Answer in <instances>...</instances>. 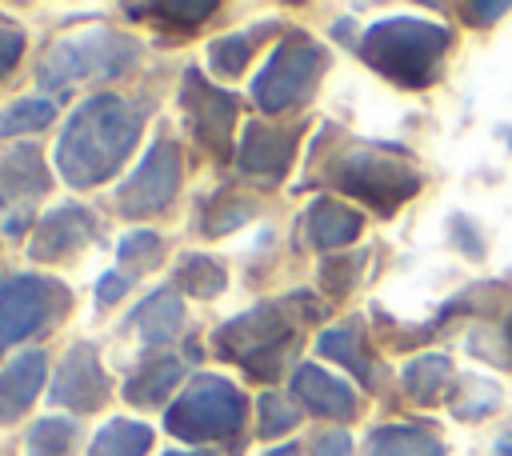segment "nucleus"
<instances>
[{
    "instance_id": "nucleus-38",
    "label": "nucleus",
    "mask_w": 512,
    "mask_h": 456,
    "mask_svg": "<svg viewBox=\"0 0 512 456\" xmlns=\"http://www.w3.org/2000/svg\"><path fill=\"white\" fill-rule=\"evenodd\" d=\"M496 456H512V436H504V440H496Z\"/></svg>"
},
{
    "instance_id": "nucleus-19",
    "label": "nucleus",
    "mask_w": 512,
    "mask_h": 456,
    "mask_svg": "<svg viewBox=\"0 0 512 456\" xmlns=\"http://www.w3.org/2000/svg\"><path fill=\"white\" fill-rule=\"evenodd\" d=\"M148 344H168L176 332H180V324H184V308H180V296L172 292V288H160V292H152V296H144V304L132 312V320H128Z\"/></svg>"
},
{
    "instance_id": "nucleus-9",
    "label": "nucleus",
    "mask_w": 512,
    "mask_h": 456,
    "mask_svg": "<svg viewBox=\"0 0 512 456\" xmlns=\"http://www.w3.org/2000/svg\"><path fill=\"white\" fill-rule=\"evenodd\" d=\"M180 176H184V164H180V148L172 140H156L148 148V156L136 164V172L120 184L116 192V204L124 216L140 220V216H156L160 208L172 204V196L180 192Z\"/></svg>"
},
{
    "instance_id": "nucleus-32",
    "label": "nucleus",
    "mask_w": 512,
    "mask_h": 456,
    "mask_svg": "<svg viewBox=\"0 0 512 456\" xmlns=\"http://www.w3.org/2000/svg\"><path fill=\"white\" fill-rule=\"evenodd\" d=\"M364 264V252L356 256H336V260H324L320 264V284L332 292V296H344L352 284H356V272Z\"/></svg>"
},
{
    "instance_id": "nucleus-10",
    "label": "nucleus",
    "mask_w": 512,
    "mask_h": 456,
    "mask_svg": "<svg viewBox=\"0 0 512 456\" xmlns=\"http://www.w3.org/2000/svg\"><path fill=\"white\" fill-rule=\"evenodd\" d=\"M180 104L188 112L192 136L208 152H228L232 148V124H236V100H232V92L208 84L204 72L188 68L184 72V88H180Z\"/></svg>"
},
{
    "instance_id": "nucleus-25",
    "label": "nucleus",
    "mask_w": 512,
    "mask_h": 456,
    "mask_svg": "<svg viewBox=\"0 0 512 456\" xmlns=\"http://www.w3.org/2000/svg\"><path fill=\"white\" fill-rule=\"evenodd\" d=\"M260 32H264V28H260ZM260 32H236V36L212 40V44H208V64H212V72L224 76V80L240 76L244 64H248V56H252V44L260 40Z\"/></svg>"
},
{
    "instance_id": "nucleus-3",
    "label": "nucleus",
    "mask_w": 512,
    "mask_h": 456,
    "mask_svg": "<svg viewBox=\"0 0 512 456\" xmlns=\"http://www.w3.org/2000/svg\"><path fill=\"white\" fill-rule=\"evenodd\" d=\"M320 176L328 184H336L340 192L372 204L380 216H388L392 208H400L420 188V172L404 156H396L392 148H380V144H348V148H336L320 164Z\"/></svg>"
},
{
    "instance_id": "nucleus-34",
    "label": "nucleus",
    "mask_w": 512,
    "mask_h": 456,
    "mask_svg": "<svg viewBox=\"0 0 512 456\" xmlns=\"http://www.w3.org/2000/svg\"><path fill=\"white\" fill-rule=\"evenodd\" d=\"M152 12H156V16H176V24L196 28V24H204V20L216 12V4H212V0H196V4H156Z\"/></svg>"
},
{
    "instance_id": "nucleus-26",
    "label": "nucleus",
    "mask_w": 512,
    "mask_h": 456,
    "mask_svg": "<svg viewBox=\"0 0 512 456\" xmlns=\"http://www.w3.org/2000/svg\"><path fill=\"white\" fill-rule=\"evenodd\" d=\"M72 444H76V428L72 420H60V416L36 420L28 432V456H68Z\"/></svg>"
},
{
    "instance_id": "nucleus-41",
    "label": "nucleus",
    "mask_w": 512,
    "mask_h": 456,
    "mask_svg": "<svg viewBox=\"0 0 512 456\" xmlns=\"http://www.w3.org/2000/svg\"><path fill=\"white\" fill-rule=\"evenodd\" d=\"M508 144H512V132H508Z\"/></svg>"
},
{
    "instance_id": "nucleus-7",
    "label": "nucleus",
    "mask_w": 512,
    "mask_h": 456,
    "mask_svg": "<svg viewBox=\"0 0 512 456\" xmlns=\"http://www.w3.org/2000/svg\"><path fill=\"white\" fill-rule=\"evenodd\" d=\"M244 412H248V400L244 392L224 380V376H196L180 400L164 412V428L180 440H224V436H236L244 428Z\"/></svg>"
},
{
    "instance_id": "nucleus-6",
    "label": "nucleus",
    "mask_w": 512,
    "mask_h": 456,
    "mask_svg": "<svg viewBox=\"0 0 512 456\" xmlns=\"http://www.w3.org/2000/svg\"><path fill=\"white\" fill-rule=\"evenodd\" d=\"M324 68H328V52H324L312 36L288 32V36L276 44V52L268 56V64H264V68L256 72V80H252V100H256V108L268 112V116H276V112H288V108L304 104V100L316 92Z\"/></svg>"
},
{
    "instance_id": "nucleus-31",
    "label": "nucleus",
    "mask_w": 512,
    "mask_h": 456,
    "mask_svg": "<svg viewBox=\"0 0 512 456\" xmlns=\"http://www.w3.org/2000/svg\"><path fill=\"white\" fill-rule=\"evenodd\" d=\"M256 412H260V436H280V432H288V428L300 424V408H292L276 392H264L256 400Z\"/></svg>"
},
{
    "instance_id": "nucleus-2",
    "label": "nucleus",
    "mask_w": 512,
    "mask_h": 456,
    "mask_svg": "<svg viewBox=\"0 0 512 456\" xmlns=\"http://www.w3.org/2000/svg\"><path fill=\"white\" fill-rule=\"evenodd\" d=\"M448 48H452V32L444 24L416 16L376 20L360 40V56L400 88H428Z\"/></svg>"
},
{
    "instance_id": "nucleus-30",
    "label": "nucleus",
    "mask_w": 512,
    "mask_h": 456,
    "mask_svg": "<svg viewBox=\"0 0 512 456\" xmlns=\"http://www.w3.org/2000/svg\"><path fill=\"white\" fill-rule=\"evenodd\" d=\"M252 212H256L252 200H244V196H236V192H220V196L204 208V232H208V236L232 232V228H240L244 220H252Z\"/></svg>"
},
{
    "instance_id": "nucleus-12",
    "label": "nucleus",
    "mask_w": 512,
    "mask_h": 456,
    "mask_svg": "<svg viewBox=\"0 0 512 456\" xmlns=\"http://www.w3.org/2000/svg\"><path fill=\"white\" fill-rule=\"evenodd\" d=\"M108 392H112V380H108L96 348L88 340L72 344L64 352V360H60L56 380H52V400L72 408V412H92V408H100L108 400Z\"/></svg>"
},
{
    "instance_id": "nucleus-29",
    "label": "nucleus",
    "mask_w": 512,
    "mask_h": 456,
    "mask_svg": "<svg viewBox=\"0 0 512 456\" xmlns=\"http://www.w3.org/2000/svg\"><path fill=\"white\" fill-rule=\"evenodd\" d=\"M52 116H56V108H52V100H16L12 108H4L0 112V136H20V132H40V128H48L52 124Z\"/></svg>"
},
{
    "instance_id": "nucleus-28",
    "label": "nucleus",
    "mask_w": 512,
    "mask_h": 456,
    "mask_svg": "<svg viewBox=\"0 0 512 456\" xmlns=\"http://www.w3.org/2000/svg\"><path fill=\"white\" fill-rule=\"evenodd\" d=\"M500 408V388L488 380V376H464V388L452 404V412L460 420H484L488 412Z\"/></svg>"
},
{
    "instance_id": "nucleus-33",
    "label": "nucleus",
    "mask_w": 512,
    "mask_h": 456,
    "mask_svg": "<svg viewBox=\"0 0 512 456\" xmlns=\"http://www.w3.org/2000/svg\"><path fill=\"white\" fill-rule=\"evenodd\" d=\"M20 52H24V32H20V24H12L8 16H0V76H8V72L16 68Z\"/></svg>"
},
{
    "instance_id": "nucleus-20",
    "label": "nucleus",
    "mask_w": 512,
    "mask_h": 456,
    "mask_svg": "<svg viewBox=\"0 0 512 456\" xmlns=\"http://www.w3.org/2000/svg\"><path fill=\"white\" fill-rule=\"evenodd\" d=\"M316 348H320V356H328V360L344 364L360 384L376 388V364L368 360V348H364V340H360V332H356L352 324L324 328V332H320V340H316Z\"/></svg>"
},
{
    "instance_id": "nucleus-39",
    "label": "nucleus",
    "mask_w": 512,
    "mask_h": 456,
    "mask_svg": "<svg viewBox=\"0 0 512 456\" xmlns=\"http://www.w3.org/2000/svg\"><path fill=\"white\" fill-rule=\"evenodd\" d=\"M268 456H296V448L288 444V448H276V452H268Z\"/></svg>"
},
{
    "instance_id": "nucleus-24",
    "label": "nucleus",
    "mask_w": 512,
    "mask_h": 456,
    "mask_svg": "<svg viewBox=\"0 0 512 456\" xmlns=\"http://www.w3.org/2000/svg\"><path fill=\"white\" fill-rule=\"evenodd\" d=\"M176 284H180L184 292L200 296V300H212V296L224 292L228 276H224V268H220L212 256L188 252V256H180V264H176Z\"/></svg>"
},
{
    "instance_id": "nucleus-21",
    "label": "nucleus",
    "mask_w": 512,
    "mask_h": 456,
    "mask_svg": "<svg viewBox=\"0 0 512 456\" xmlns=\"http://www.w3.org/2000/svg\"><path fill=\"white\" fill-rule=\"evenodd\" d=\"M364 456H444V444L416 424H384L368 436Z\"/></svg>"
},
{
    "instance_id": "nucleus-27",
    "label": "nucleus",
    "mask_w": 512,
    "mask_h": 456,
    "mask_svg": "<svg viewBox=\"0 0 512 456\" xmlns=\"http://www.w3.org/2000/svg\"><path fill=\"white\" fill-rule=\"evenodd\" d=\"M164 260V240L156 232H128L120 240V264H124V276H140L148 268H156Z\"/></svg>"
},
{
    "instance_id": "nucleus-14",
    "label": "nucleus",
    "mask_w": 512,
    "mask_h": 456,
    "mask_svg": "<svg viewBox=\"0 0 512 456\" xmlns=\"http://www.w3.org/2000/svg\"><path fill=\"white\" fill-rule=\"evenodd\" d=\"M292 152H296V128H280V124H268V120H252V124L244 128L236 164H240V172H248V176L280 180V176L288 172V164H292Z\"/></svg>"
},
{
    "instance_id": "nucleus-18",
    "label": "nucleus",
    "mask_w": 512,
    "mask_h": 456,
    "mask_svg": "<svg viewBox=\"0 0 512 456\" xmlns=\"http://www.w3.org/2000/svg\"><path fill=\"white\" fill-rule=\"evenodd\" d=\"M308 240L316 244V248H348L356 236H360V228H364V216L356 212V208H348V204H340V200H328V196H320L312 208H308Z\"/></svg>"
},
{
    "instance_id": "nucleus-13",
    "label": "nucleus",
    "mask_w": 512,
    "mask_h": 456,
    "mask_svg": "<svg viewBox=\"0 0 512 456\" xmlns=\"http://www.w3.org/2000/svg\"><path fill=\"white\" fill-rule=\"evenodd\" d=\"M92 236H96L92 212L80 208V204H68V208L48 212V216L36 224V232H32V240H28V256H32V260H44V264H56V260L76 256Z\"/></svg>"
},
{
    "instance_id": "nucleus-37",
    "label": "nucleus",
    "mask_w": 512,
    "mask_h": 456,
    "mask_svg": "<svg viewBox=\"0 0 512 456\" xmlns=\"http://www.w3.org/2000/svg\"><path fill=\"white\" fill-rule=\"evenodd\" d=\"M504 12H508V4H468L464 8V16H480V24H488V20L504 16Z\"/></svg>"
},
{
    "instance_id": "nucleus-35",
    "label": "nucleus",
    "mask_w": 512,
    "mask_h": 456,
    "mask_svg": "<svg viewBox=\"0 0 512 456\" xmlns=\"http://www.w3.org/2000/svg\"><path fill=\"white\" fill-rule=\"evenodd\" d=\"M312 456H352V436L348 432H324V436H316Z\"/></svg>"
},
{
    "instance_id": "nucleus-4",
    "label": "nucleus",
    "mask_w": 512,
    "mask_h": 456,
    "mask_svg": "<svg viewBox=\"0 0 512 456\" xmlns=\"http://www.w3.org/2000/svg\"><path fill=\"white\" fill-rule=\"evenodd\" d=\"M292 300H276V304H256L244 316L228 320L216 328V352L224 360L244 364L252 376L260 380H276L284 372V360L296 348V324H292Z\"/></svg>"
},
{
    "instance_id": "nucleus-40",
    "label": "nucleus",
    "mask_w": 512,
    "mask_h": 456,
    "mask_svg": "<svg viewBox=\"0 0 512 456\" xmlns=\"http://www.w3.org/2000/svg\"><path fill=\"white\" fill-rule=\"evenodd\" d=\"M168 456H212V452H168Z\"/></svg>"
},
{
    "instance_id": "nucleus-16",
    "label": "nucleus",
    "mask_w": 512,
    "mask_h": 456,
    "mask_svg": "<svg viewBox=\"0 0 512 456\" xmlns=\"http://www.w3.org/2000/svg\"><path fill=\"white\" fill-rule=\"evenodd\" d=\"M292 392H296V400H304L316 416H332V420L356 416V392H352L344 380H336L332 372L316 368V364H300V368H296Z\"/></svg>"
},
{
    "instance_id": "nucleus-11",
    "label": "nucleus",
    "mask_w": 512,
    "mask_h": 456,
    "mask_svg": "<svg viewBox=\"0 0 512 456\" xmlns=\"http://www.w3.org/2000/svg\"><path fill=\"white\" fill-rule=\"evenodd\" d=\"M48 184L52 180L36 148L16 144L0 156V212L8 232H20L32 220V204L48 192Z\"/></svg>"
},
{
    "instance_id": "nucleus-15",
    "label": "nucleus",
    "mask_w": 512,
    "mask_h": 456,
    "mask_svg": "<svg viewBox=\"0 0 512 456\" xmlns=\"http://www.w3.org/2000/svg\"><path fill=\"white\" fill-rule=\"evenodd\" d=\"M44 368H48L44 348H24L0 368V424H16L32 408L36 392L44 388Z\"/></svg>"
},
{
    "instance_id": "nucleus-23",
    "label": "nucleus",
    "mask_w": 512,
    "mask_h": 456,
    "mask_svg": "<svg viewBox=\"0 0 512 456\" xmlns=\"http://www.w3.org/2000/svg\"><path fill=\"white\" fill-rule=\"evenodd\" d=\"M448 376H452V360L448 356H416L412 364H404V372H400V380H404V392L416 400V404H432L440 392H444V384H448Z\"/></svg>"
},
{
    "instance_id": "nucleus-22",
    "label": "nucleus",
    "mask_w": 512,
    "mask_h": 456,
    "mask_svg": "<svg viewBox=\"0 0 512 456\" xmlns=\"http://www.w3.org/2000/svg\"><path fill=\"white\" fill-rule=\"evenodd\" d=\"M152 448V428L140 424V420H108L92 444H88V456H148Z\"/></svg>"
},
{
    "instance_id": "nucleus-5",
    "label": "nucleus",
    "mask_w": 512,
    "mask_h": 456,
    "mask_svg": "<svg viewBox=\"0 0 512 456\" xmlns=\"http://www.w3.org/2000/svg\"><path fill=\"white\" fill-rule=\"evenodd\" d=\"M136 64V40L116 28H84L52 44L40 64V84L52 92L72 88L76 80H112Z\"/></svg>"
},
{
    "instance_id": "nucleus-1",
    "label": "nucleus",
    "mask_w": 512,
    "mask_h": 456,
    "mask_svg": "<svg viewBox=\"0 0 512 456\" xmlns=\"http://www.w3.org/2000/svg\"><path fill=\"white\" fill-rule=\"evenodd\" d=\"M140 128H144V116L128 100L112 92L88 96L60 132V144H56L60 176L72 188H96L112 180L128 160V152L136 148Z\"/></svg>"
},
{
    "instance_id": "nucleus-17",
    "label": "nucleus",
    "mask_w": 512,
    "mask_h": 456,
    "mask_svg": "<svg viewBox=\"0 0 512 456\" xmlns=\"http://www.w3.org/2000/svg\"><path fill=\"white\" fill-rule=\"evenodd\" d=\"M180 376H184L180 356H172V352H152V356H144V360L136 364V372L128 376L124 396H128V404H136V408H160L164 396L180 384Z\"/></svg>"
},
{
    "instance_id": "nucleus-8",
    "label": "nucleus",
    "mask_w": 512,
    "mask_h": 456,
    "mask_svg": "<svg viewBox=\"0 0 512 456\" xmlns=\"http://www.w3.org/2000/svg\"><path fill=\"white\" fill-rule=\"evenodd\" d=\"M68 288L48 276H12L0 284V352L52 328L68 312Z\"/></svg>"
},
{
    "instance_id": "nucleus-36",
    "label": "nucleus",
    "mask_w": 512,
    "mask_h": 456,
    "mask_svg": "<svg viewBox=\"0 0 512 456\" xmlns=\"http://www.w3.org/2000/svg\"><path fill=\"white\" fill-rule=\"evenodd\" d=\"M128 284H132V276H124V272H108V276L96 284V300H100V304H116V300L128 292Z\"/></svg>"
}]
</instances>
